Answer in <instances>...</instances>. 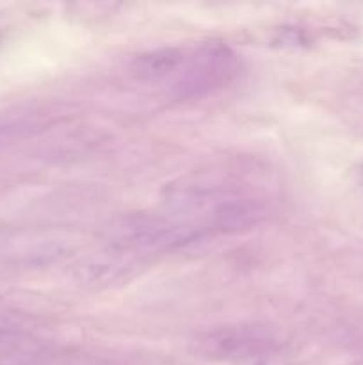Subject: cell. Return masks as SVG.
Wrapping results in <instances>:
<instances>
[{"label":"cell","mask_w":363,"mask_h":365,"mask_svg":"<svg viewBox=\"0 0 363 365\" xmlns=\"http://www.w3.org/2000/svg\"><path fill=\"white\" fill-rule=\"evenodd\" d=\"M237 71V56L224 43H201L185 53L180 70L171 81V93L178 100L201 98L230 84Z\"/></svg>","instance_id":"cell-3"},{"label":"cell","mask_w":363,"mask_h":365,"mask_svg":"<svg viewBox=\"0 0 363 365\" xmlns=\"http://www.w3.org/2000/svg\"><path fill=\"white\" fill-rule=\"evenodd\" d=\"M0 365H4V364H0Z\"/></svg>","instance_id":"cell-6"},{"label":"cell","mask_w":363,"mask_h":365,"mask_svg":"<svg viewBox=\"0 0 363 365\" xmlns=\"http://www.w3.org/2000/svg\"><path fill=\"white\" fill-rule=\"evenodd\" d=\"M135 257L107 246L102 252L80 260L75 267V278L84 287H109L134 271Z\"/></svg>","instance_id":"cell-4"},{"label":"cell","mask_w":363,"mask_h":365,"mask_svg":"<svg viewBox=\"0 0 363 365\" xmlns=\"http://www.w3.org/2000/svg\"><path fill=\"white\" fill-rule=\"evenodd\" d=\"M107 242L128 255L167 253L196 245L206 235L198 225L178 214H127L105 228Z\"/></svg>","instance_id":"cell-1"},{"label":"cell","mask_w":363,"mask_h":365,"mask_svg":"<svg viewBox=\"0 0 363 365\" xmlns=\"http://www.w3.org/2000/svg\"><path fill=\"white\" fill-rule=\"evenodd\" d=\"M187 50L178 46H167V48H157L152 52L141 53L132 63V71L141 81H164L173 78L174 73L180 70L185 59Z\"/></svg>","instance_id":"cell-5"},{"label":"cell","mask_w":363,"mask_h":365,"mask_svg":"<svg viewBox=\"0 0 363 365\" xmlns=\"http://www.w3.org/2000/svg\"><path fill=\"white\" fill-rule=\"evenodd\" d=\"M203 356L233 365H267L281 351V341L273 328L262 324H235L205 331L196 339Z\"/></svg>","instance_id":"cell-2"}]
</instances>
